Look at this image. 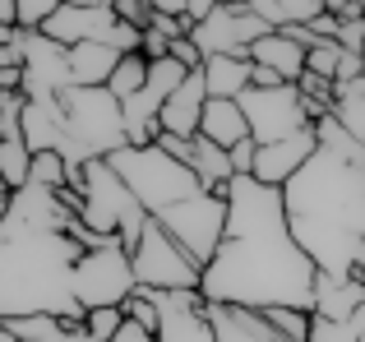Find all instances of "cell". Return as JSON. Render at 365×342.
<instances>
[{
    "label": "cell",
    "instance_id": "6da1fadb",
    "mask_svg": "<svg viewBox=\"0 0 365 342\" xmlns=\"http://www.w3.org/2000/svg\"><path fill=\"white\" fill-rule=\"evenodd\" d=\"M227 236L204 269V296L227 306H296L314 315V259L296 241L287 199L259 176H236L227 185Z\"/></svg>",
    "mask_w": 365,
    "mask_h": 342
},
{
    "label": "cell",
    "instance_id": "7a4b0ae2",
    "mask_svg": "<svg viewBox=\"0 0 365 342\" xmlns=\"http://www.w3.org/2000/svg\"><path fill=\"white\" fill-rule=\"evenodd\" d=\"M296 241L319 273L365 278V167L319 153L282 185Z\"/></svg>",
    "mask_w": 365,
    "mask_h": 342
},
{
    "label": "cell",
    "instance_id": "3957f363",
    "mask_svg": "<svg viewBox=\"0 0 365 342\" xmlns=\"http://www.w3.org/2000/svg\"><path fill=\"white\" fill-rule=\"evenodd\" d=\"M83 245L74 232L0 222V319L14 315H61L65 324H83L88 310L74 291V269Z\"/></svg>",
    "mask_w": 365,
    "mask_h": 342
},
{
    "label": "cell",
    "instance_id": "277c9868",
    "mask_svg": "<svg viewBox=\"0 0 365 342\" xmlns=\"http://www.w3.org/2000/svg\"><path fill=\"white\" fill-rule=\"evenodd\" d=\"M79 222L98 236H120V245L134 254L153 213L134 199V190L120 180V171L107 157H93L79 180Z\"/></svg>",
    "mask_w": 365,
    "mask_h": 342
},
{
    "label": "cell",
    "instance_id": "5b68a950",
    "mask_svg": "<svg viewBox=\"0 0 365 342\" xmlns=\"http://www.w3.org/2000/svg\"><path fill=\"white\" fill-rule=\"evenodd\" d=\"M107 162L120 171V180L134 190V199H139L153 217L167 213V208L180 204V199L204 195V180L195 176V167L180 162V157H171L162 144H125V148H116V153L107 157Z\"/></svg>",
    "mask_w": 365,
    "mask_h": 342
},
{
    "label": "cell",
    "instance_id": "8992f818",
    "mask_svg": "<svg viewBox=\"0 0 365 342\" xmlns=\"http://www.w3.org/2000/svg\"><path fill=\"white\" fill-rule=\"evenodd\" d=\"M61 102H65V130H70V139L88 157H111L116 148L130 144L125 102L107 83H98V88H70V93H61Z\"/></svg>",
    "mask_w": 365,
    "mask_h": 342
},
{
    "label": "cell",
    "instance_id": "52a82bcc",
    "mask_svg": "<svg viewBox=\"0 0 365 342\" xmlns=\"http://www.w3.org/2000/svg\"><path fill=\"white\" fill-rule=\"evenodd\" d=\"M134 282L148 291H204V264L153 217L134 250Z\"/></svg>",
    "mask_w": 365,
    "mask_h": 342
},
{
    "label": "cell",
    "instance_id": "ba28073f",
    "mask_svg": "<svg viewBox=\"0 0 365 342\" xmlns=\"http://www.w3.org/2000/svg\"><path fill=\"white\" fill-rule=\"evenodd\" d=\"M74 291H79L83 310L125 306L139 291V282H134V254L120 245V236H102L93 250H83L79 269H74Z\"/></svg>",
    "mask_w": 365,
    "mask_h": 342
},
{
    "label": "cell",
    "instance_id": "9c48e42d",
    "mask_svg": "<svg viewBox=\"0 0 365 342\" xmlns=\"http://www.w3.org/2000/svg\"><path fill=\"white\" fill-rule=\"evenodd\" d=\"M236 102L245 107L250 135H255L259 144H277V139L301 135V130L314 125V107L296 83H277V88H255V83H250Z\"/></svg>",
    "mask_w": 365,
    "mask_h": 342
},
{
    "label": "cell",
    "instance_id": "30bf717a",
    "mask_svg": "<svg viewBox=\"0 0 365 342\" xmlns=\"http://www.w3.org/2000/svg\"><path fill=\"white\" fill-rule=\"evenodd\" d=\"M227 213H232V208H227V195H213V190H204V195L180 199V204H171L167 213H158V222L167 227V232L176 236V241L208 269V264H213V254L222 250Z\"/></svg>",
    "mask_w": 365,
    "mask_h": 342
},
{
    "label": "cell",
    "instance_id": "8fae6325",
    "mask_svg": "<svg viewBox=\"0 0 365 342\" xmlns=\"http://www.w3.org/2000/svg\"><path fill=\"white\" fill-rule=\"evenodd\" d=\"M264 33H273V24L264 14H255L250 5H236V0H217L208 9V19H199L190 28V37L204 51V61L208 56H250V46Z\"/></svg>",
    "mask_w": 365,
    "mask_h": 342
},
{
    "label": "cell",
    "instance_id": "7c38bea8",
    "mask_svg": "<svg viewBox=\"0 0 365 342\" xmlns=\"http://www.w3.org/2000/svg\"><path fill=\"white\" fill-rule=\"evenodd\" d=\"M148 301L162 310V324H158L162 342H217L204 291H148Z\"/></svg>",
    "mask_w": 365,
    "mask_h": 342
},
{
    "label": "cell",
    "instance_id": "4fadbf2b",
    "mask_svg": "<svg viewBox=\"0 0 365 342\" xmlns=\"http://www.w3.org/2000/svg\"><path fill=\"white\" fill-rule=\"evenodd\" d=\"M319 153V130H301V135H287L277 139V144H259V157H255V176L264 180V185H277L282 190L287 180L296 176L310 157Z\"/></svg>",
    "mask_w": 365,
    "mask_h": 342
},
{
    "label": "cell",
    "instance_id": "5bb4252c",
    "mask_svg": "<svg viewBox=\"0 0 365 342\" xmlns=\"http://www.w3.org/2000/svg\"><path fill=\"white\" fill-rule=\"evenodd\" d=\"M208 319H213V328H217V342H292L282 328L268 324L264 310H250V306L208 301Z\"/></svg>",
    "mask_w": 365,
    "mask_h": 342
},
{
    "label": "cell",
    "instance_id": "9a60e30c",
    "mask_svg": "<svg viewBox=\"0 0 365 342\" xmlns=\"http://www.w3.org/2000/svg\"><path fill=\"white\" fill-rule=\"evenodd\" d=\"M204 107H208V79H204V70H195L167 98V107H162V130H167V135H180V139H199V130H204Z\"/></svg>",
    "mask_w": 365,
    "mask_h": 342
},
{
    "label": "cell",
    "instance_id": "2e32d148",
    "mask_svg": "<svg viewBox=\"0 0 365 342\" xmlns=\"http://www.w3.org/2000/svg\"><path fill=\"white\" fill-rule=\"evenodd\" d=\"M250 61L277 70L287 83H301V74L310 70V46H301L287 28H273V33H264L255 46H250Z\"/></svg>",
    "mask_w": 365,
    "mask_h": 342
},
{
    "label": "cell",
    "instance_id": "e0dca14e",
    "mask_svg": "<svg viewBox=\"0 0 365 342\" xmlns=\"http://www.w3.org/2000/svg\"><path fill=\"white\" fill-rule=\"evenodd\" d=\"M361 306H365V278H333V273L314 278V315L356 319Z\"/></svg>",
    "mask_w": 365,
    "mask_h": 342
},
{
    "label": "cell",
    "instance_id": "ac0fdd59",
    "mask_svg": "<svg viewBox=\"0 0 365 342\" xmlns=\"http://www.w3.org/2000/svg\"><path fill=\"white\" fill-rule=\"evenodd\" d=\"M125 61V51L107 42H79L70 46V70H74V88H98V83H111L116 65Z\"/></svg>",
    "mask_w": 365,
    "mask_h": 342
},
{
    "label": "cell",
    "instance_id": "d6986e66",
    "mask_svg": "<svg viewBox=\"0 0 365 342\" xmlns=\"http://www.w3.org/2000/svg\"><path fill=\"white\" fill-rule=\"evenodd\" d=\"M204 139H213V144L222 148H236L241 139H250V116L245 107L236 98H208L204 107V130H199Z\"/></svg>",
    "mask_w": 365,
    "mask_h": 342
},
{
    "label": "cell",
    "instance_id": "ffe728a7",
    "mask_svg": "<svg viewBox=\"0 0 365 342\" xmlns=\"http://www.w3.org/2000/svg\"><path fill=\"white\" fill-rule=\"evenodd\" d=\"M204 79H208V98H241L255 83V61L250 56H208Z\"/></svg>",
    "mask_w": 365,
    "mask_h": 342
},
{
    "label": "cell",
    "instance_id": "44dd1931",
    "mask_svg": "<svg viewBox=\"0 0 365 342\" xmlns=\"http://www.w3.org/2000/svg\"><path fill=\"white\" fill-rule=\"evenodd\" d=\"M190 167H195V176L204 180V190H213V195H227V185L236 180L232 148L213 144V139H204V135L195 139V153H190Z\"/></svg>",
    "mask_w": 365,
    "mask_h": 342
},
{
    "label": "cell",
    "instance_id": "7402d4cb",
    "mask_svg": "<svg viewBox=\"0 0 365 342\" xmlns=\"http://www.w3.org/2000/svg\"><path fill=\"white\" fill-rule=\"evenodd\" d=\"M33 180V148L28 139H0V185L24 190Z\"/></svg>",
    "mask_w": 365,
    "mask_h": 342
},
{
    "label": "cell",
    "instance_id": "603a6c76",
    "mask_svg": "<svg viewBox=\"0 0 365 342\" xmlns=\"http://www.w3.org/2000/svg\"><path fill=\"white\" fill-rule=\"evenodd\" d=\"M314 130H319V148H329V153H338V157H347V162H356V167H365V144L356 135H351L347 125H342L338 116H319L314 120Z\"/></svg>",
    "mask_w": 365,
    "mask_h": 342
},
{
    "label": "cell",
    "instance_id": "cb8c5ba5",
    "mask_svg": "<svg viewBox=\"0 0 365 342\" xmlns=\"http://www.w3.org/2000/svg\"><path fill=\"white\" fill-rule=\"evenodd\" d=\"M148 70H153V61H148V56H143V51H130V56H125V61L116 65V74H111V83H107V88H111V93H116V98L125 102V98H134V93H139L143 83H148Z\"/></svg>",
    "mask_w": 365,
    "mask_h": 342
},
{
    "label": "cell",
    "instance_id": "d4e9b609",
    "mask_svg": "<svg viewBox=\"0 0 365 342\" xmlns=\"http://www.w3.org/2000/svg\"><path fill=\"white\" fill-rule=\"evenodd\" d=\"M0 328L5 333H14L19 342H37V338H51L65 328L61 315H14V319H0Z\"/></svg>",
    "mask_w": 365,
    "mask_h": 342
},
{
    "label": "cell",
    "instance_id": "484cf974",
    "mask_svg": "<svg viewBox=\"0 0 365 342\" xmlns=\"http://www.w3.org/2000/svg\"><path fill=\"white\" fill-rule=\"evenodd\" d=\"M264 315H268V324L282 328V333L292 338V342H310V319H314L310 310H296V306H268Z\"/></svg>",
    "mask_w": 365,
    "mask_h": 342
},
{
    "label": "cell",
    "instance_id": "4316f807",
    "mask_svg": "<svg viewBox=\"0 0 365 342\" xmlns=\"http://www.w3.org/2000/svg\"><path fill=\"white\" fill-rule=\"evenodd\" d=\"M83 328H88L98 342H116V333L125 328V310L120 306H98L83 315Z\"/></svg>",
    "mask_w": 365,
    "mask_h": 342
},
{
    "label": "cell",
    "instance_id": "83f0119b",
    "mask_svg": "<svg viewBox=\"0 0 365 342\" xmlns=\"http://www.w3.org/2000/svg\"><path fill=\"white\" fill-rule=\"evenodd\" d=\"M342 56H347V46H342L338 37H319V42L310 46V70H314V74H324V79H338Z\"/></svg>",
    "mask_w": 365,
    "mask_h": 342
},
{
    "label": "cell",
    "instance_id": "f1b7e54d",
    "mask_svg": "<svg viewBox=\"0 0 365 342\" xmlns=\"http://www.w3.org/2000/svg\"><path fill=\"white\" fill-rule=\"evenodd\" d=\"M277 5V28H292V24H314L319 14H329L324 0H273Z\"/></svg>",
    "mask_w": 365,
    "mask_h": 342
},
{
    "label": "cell",
    "instance_id": "f546056e",
    "mask_svg": "<svg viewBox=\"0 0 365 342\" xmlns=\"http://www.w3.org/2000/svg\"><path fill=\"white\" fill-rule=\"evenodd\" d=\"M310 342H361V338H356V324H351V319H324V315H314L310 319Z\"/></svg>",
    "mask_w": 365,
    "mask_h": 342
},
{
    "label": "cell",
    "instance_id": "4dcf8cb0",
    "mask_svg": "<svg viewBox=\"0 0 365 342\" xmlns=\"http://www.w3.org/2000/svg\"><path fill=\"white\" fill-rule=\"evenodd\" d=\"M120 310H125V315L134 319V324H143V328H153V333H158V324H162V310H158V306H153V301H148V291H143V287L134 291V296L125 301Z\"/></svg>",
    "mask_w": 365,
    "mask_h": 342
},
{
    "label": "cell",
    "instance_id": "1f68e13d",
    "mask_svg": "<svg viewBox=\"0 0 365 342\" xmlns=\"http://www.w3.org/2000/svg\"><path fill=\"white\" fill-rule=\"evenodd\" d=\"M111 9H116L130 28H148L153 24V5L148 0H111Z\"/></svg>",
    "mask_w": 365,
    "mask_h": 342
},
{
    "label": "cell",
    "instance_id": "d6a6232c",
    "mask_svg": "<svg viewBox=\"0 0 365 342\" xmlns=\"http://www.w3.org/2000/svg\"><path fill=\"white\" fill-rule=\"evenodd\" d=\"M255 157H259V139L250 135V139H241V144L232 148V167H236V176H255Z\"/></svg>",
    "mask_w": 365,
    "mask_h": 342
},
{
    "label": "cell",
    "instance_id": "836d02e7",
    "mask_svg": "<svg viewBox=\"0 0 365 342\" xmlns=\"http://www.w3.org/2000/svg\"><path fill=\"white\" fill-rule=\"evenodd\" d=\"M338 42L347 46V51L365 56V19H342V24H338Z\"/></svg>",
    "mask_w": 365,
    "mask_h": 342
},
{
    "label": "cell",
    "instance_id": "e575fe53",
    "mask_svg": "<svg viewBox=\"0 0 365 342\" xmlns=\"http://www.w3.org/2000/svg\"><path fill=\"white\" fill-rule=\"evenodd\" d=\"M171 56H176L185 70H204V51L195 46V37H176V42H171Z\"/></svg>",
    "mask_w": 365,
    "mask_h": 342
},
{
    "label": "cell",
    "instance_id": "d590c367",
    "mask_svg": "<svg viewBox=\"0 0 365 342\" xmlns=\"http://www.w3.org/2000/svg\"><path fill=\"white\" fill-rule=\"evenodd\" d=\"M143 56H148V61H162V56H171V42L162 33H153V28H143Z\"/></svg>",
    "mask_w": 365,
    "mask_h": 342
},
{
    "label": "cell",
    "instance_id": "8d00e7d4",
    "mask_svg": "<svg viewBox=\"0 0 365 342\" xmlns=\"http://www.w3.org/2000/svg\"><path fill=\"white\" fill-rule=\"evenodd\" d=\"M116 342H162L158 333H153V328H143V324H134L130 315H125V328L116 333Z\"/></svg>",
    "mask_w": 365,
    "mask_h": 342
},
{
    "label": "cell",
    "instance_id": "74e56055",
    "mask_svg": "<svg viewBox=\"0 0 365 342\" xmlns=\"http://www.w3.org/2000/svg\"><path fill=\"white\" fill-rule=\"evenodd\" d=\"M37 342H98V338H93L83 324H65L61 333H51V338H37Z\"/></svg>",
    "mask_w": 365,
    "mask_h": 342
},
{
    "label": "cell",
    "instance_id": "f35d334b",
    "mask_svg": "<svg viewBox=\"0 0 365 342\" xmlns=\"http://www.w3.org/2000/svg\"><path fill=\"white\" fill-rule=\"evenodd\" d=\"M277 83H287L277 70H268V65H255V88H277Z\"/></svg>",
    "mask_w": 365,
    "mask_h": 342
},
{
    "label": "cell",
    "instance_id": "ab89813d",
    "mask_svg": "<svg viewBox=\"0 0 365 342\" xmlns=\"http://www.w3.org/2000/svg\"><path fill=\"white\" fill-rule=\"evenodd\" d=\"M158 14H185L190 19V0H148Z\"/></svg>",
    "mask_w": 365,
    "mask_h": 342
},
{
    "label": "cell",
    "instance_id": "60d3db41",
    "mask_svg": "<svg viewBox=\"0 0 365 342\" xmlns=\"http://www.w3.org/2000/svg\"><path fill=\"white\" fill-rule=\"evenodd\" d=\"M0 28H19V0H0Z\"/></svg>",
    "mask_w": 365,
    "mask_h": 342
},
{
    "label": "cell",
    "instance_id": "b9f144b4",
    "mask_svg": "<svg viewBox=\"0 0 365 342\" xmlns=\"http://www.w3.org/2000/svg\"><path fill=\"white\" fill-rule=\"evenodd\" d=\"M217 5V0H190V19H195V24H199V19H208V9H213Z\"/></svg>",
    "mask_w": 365,
    "mask_h": 342
},
{
    "label": "cell",
    "instance_id": "7bdbcfd3",
    "mask_svg": "<svg viewBox=\"0 0 365 342\" xmlns=\"http://www.w3.org/2000/svg\"><path fill=\"white\" fill-rule=\"evenodd\" d=\"M324 5H329V14H347V9L361 5V0H324Z\"/></svg>",
    "mask_w": 365,
    "mask_h": 342
},
{
    "label": "cell",
    "instance_id": "ee69618b",
    "mask_svg": "<svg viewBox=\"0 0 365 342\" xmlns=\"http://www.w3.org/2000/svg\"><path fill=\"white\" fill-rule=\"evenodd\" d=\"M351 324H356V338H361V342H365V306H361V310H356V319H351Z\"/></svg>",
    "mask_w": 365,
    "mask_h": 342
},
{
    "label": "cell",
    "instance_id": "f6af8a7d",
    "mask_svg": "<svg viewBox=\"0 0 365 342\" xmlns=\"http://www.w3.org/2000/svg\"><path fill=\"white\" fill-rule=\"evenodd\" d=\"M70 5H111V0H70Z\"/></svg>",
    "mask_w": 365,
    "mask_h": 342
},
{
    "label": "cell",
    "instance_id": "bcb514c9",
    "mask_svg": "<svg viewBox=\"0 0 365 342\" xmlns=\"http://www.w3.org/2000/svg\"><path fill=\"white\" fill-rule=\"evenodd\" d=\"M0 342H19V338H14V333H5V328H0Z\"/></svg>",
    "mask_w": 365,
    "mask_h": 342
},
{
    "label": "cell",
    "instance_id": "7dc6e473",
    "mask_svg": "<svg viewBox=\"0 0 365 342\" xmlns=\"http://www.w3.org/2000/svg\"><path fill=\"white\" fill-rule=\"evenodd\" d=\"M361 61H365V56H361Z\"/></svg>",
    "mask_w": 365,
    "mask_h": 342
}]
</instances>
